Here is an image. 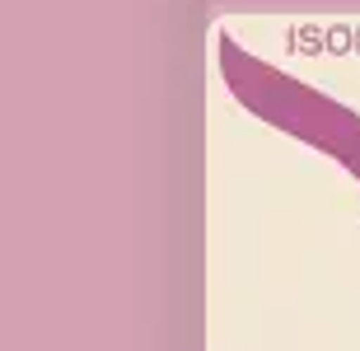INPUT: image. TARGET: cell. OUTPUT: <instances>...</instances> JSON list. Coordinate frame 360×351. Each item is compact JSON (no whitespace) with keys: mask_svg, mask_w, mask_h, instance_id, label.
<instances>
[{"mask_svg":"<svg viewBox=\"0 0 360 351\" xmlns=\"http://www.w3.org/2000/svg\"><path fill=\"white\" fill-rule=\"evenodd\" d=\"M220 70H225V84L248 113H257L267 127H281L295 141L333 155L360 183V113L342 108L337 98L309 89V84H300L295 75L267 66V61H257L229 33H220Z\"/></svg>","mask_w":360,"mask_h":351,"instance_id":"cell-1","label":"cell"}]
</instances>
